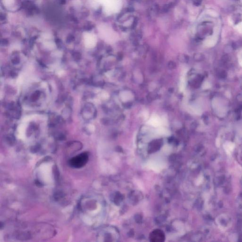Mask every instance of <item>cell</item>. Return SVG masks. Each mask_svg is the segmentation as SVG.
Masks as SVG:
<instances>
[{
  "label": "cell",
  "instance_id": "cell-1",
  "mask_svg": "<svg viewBox=\"0 0 242 242\" xmlns=\"http://www.w3.org/2000/svg\"><path fill=\"white\" fill-rule=\"evenodd\" d=\"M89 154L87 152L82 153L71 158L69 161V165L75 169L83 167L89 160Z\"/></svg>",
  "mask_w": 242,
  "mask_h": 242
},
{
  "label": "cell",
  "instance_id": "cell-2",
  "mask_svg": "<svg viewBox=\"0 0 242 242\" xmlns=\"http://www.w3.org/2000/svg\"><path fill=\"white\" fill-rule=\"evenodd\" d=\"M147 123L153 126L158 127L162 124V120L159 116L153 115L150 117Z\"/></svg>",
  "mask_w": 242,
  "mask_h": 242
},
{
  "label": "cell",
  "instance_id": "cell-3",
  "mask_svg": "<svg viewBox=\"0 0 242 242\" xmlns=\"http://www.w3.org/2000/svg\"><path fill=\"white\" fill-rule=\"evenodd\" d=\"M164 238V236L161 231H154L152 234L151 235V239H152L153 241L155 242H160L162 241V239Z\"/></svg>",
  "mask_w": 242,
  "mask_h": 242
},
{
  "label": "cell",
  "instance_id": "cell-4",
  "mask_svg": "<svg viewBox=\"0 0 242 242\" xmlns=\"http://www.w3.org/2000/svg\"><path fill=\"white\" fill-rule=\"evenodd\" d=\"M157 131L158 133L160 135H167L169 134L168 131L165 128H163V127H160L159 128H158Z\"/></svg>",
  "mask_w": 242,
  "mask_h": 242
},
{
  "label": "cell",
  "instance_id": "cell-5",
  "mask_svg": "<svg viewBox=\"0 0 242 242\" xmlns=\"http://www.w3.org/2000/svg\"><path fill=\"white\" fill-rule=\"evenodd\" d=\"M202 0H193L194 4L196 5H200L202 2Z\"/></svg>",
  "mask_w": 242,
  "mask_h": 242
}]
</instances>
